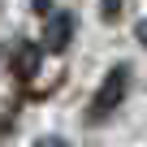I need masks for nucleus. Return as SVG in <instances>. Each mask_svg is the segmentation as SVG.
<instances>
[{"label":"nucleus","mask_w":147,"mask_h":147,"mask_svg":"<svg viewBox=\"0 0 147 147\" xmlns=\"http://www.w3.org/2000/svg\"><path fill=\"white\" fill-rule=\"evenodd\" d=\"M125 91H130V69L125 65H113L104 74V82L95 87V95H91V121H104L113 108H121Z\"/></svg>","instance_id":"obj_1"},{"label":"nucleus","mask_w":147,"mask_h":147,"mask_svg":"<svg viewBox=\"0 0 147 147\" xmlns=\"http://www.w3.org/2000/svg\"><path fill=\"white\" fill-rule=\"evenodd\" d=\"M69 35H74V13H52L48 26H43V48L48 52H65Z\"/></svg>","instance_id":"obj_2"},{"label":"nucleus","mask_w":147,"mask_h":147,"mask_svg":"<svg viewBox=\"0 0 147 147\" xmlns=\"http://www.w3.org/2000/svg\"><path fill=\"white\" fill-rule=\"evenodd\" d=\"M39 56H43V48L39 43H22L18 52H13V74L26 82V78H35V69H39Z\"/></svg>","instance_id":"obj_3"},{"label":"nucleus","mask_w":147,"mask_h":147,"mask_svg":"<svg viewBox=\"0 0 147 147\" xmlns=\"http://www.w3.org/2000/svg\"><path fill=\"white\" fill-rule=\"evenodd\" d=\"M134 35H138V43H143V48H147V18H143V22H138V26H134Z\"/></svg>","instance_id":"obj_4"},{"label":"nucleus","mask_w":147,"mask_h":147,"mask_svg":"<svg viewBox=\"0 0 147 147\" xmlns=\"http://www.w3.org/2000/svg\"><path fill=\"white\" fill-rule=\"evenodd\" d=\"M117 9H121V0H104V13L108 18H117Z\"/></svg>","instance_id":"obj_5"},{"label":"nucleus","mask_w":147,"mask_h":147,"mask_svg":"<svg viewBox=\"0 0 147 147\" xmlns=\"http://www.w3.org/2000/svg\"><path fill=\"white\" fill-rule=\"evenodd\" d=\"M39 147H65V143H61V138H43Z\"/></svg>","instance_id":"obj_6"},{"label":"nucleus","mask_w":147,"mask_h":147,"mask_svg":"<svg viewBox=\"0 0 147 147\" xmlns=\"http://www.w3.org/2000/svg\"><path fill=\"white\" fill-rule=\"evenodd\" d=\"M48 5H52V0H35V9H39V13H48Z\"/></svg>","instance_id":"obj_7"}]
</instances>
